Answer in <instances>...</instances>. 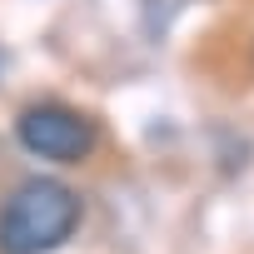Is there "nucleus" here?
I'll list each match as a JSON object with an SVG mask.
<instances>
[{
    "label": "nucleus",
    "mask_w": 254,
    "mask_h": 254,
    "mask_svg": "<svg viewBox=\"0 0 254 254\" xmlns=\"http://www.w3.org/2000/svg\"><path fill=\"white\" fill-rule=\"evenodd\" d=\"M15 140H20V150H30L35 160L80 165V160H90V150L100 145V130H95L90 115H80V110H70V105H55V100H40V105L20 110Z\"/></svg>",
    "instance_id": "2"
},
{
    "label": "nucleus",
    "mask_w": 254,
    "mask_h": 254,
    "mask_svg": "<svg viewBox=\"0 0 254 254\" xmlns=\"http://www.w3.org/2000/svg\"><path fill=\"white\" fill-rule=\"evenodd\" d=\"M80 194L60 180H20L0 199V254H55L80 229Z\"/></svg>",
    "instance_id": "1"
}]
</instances>
